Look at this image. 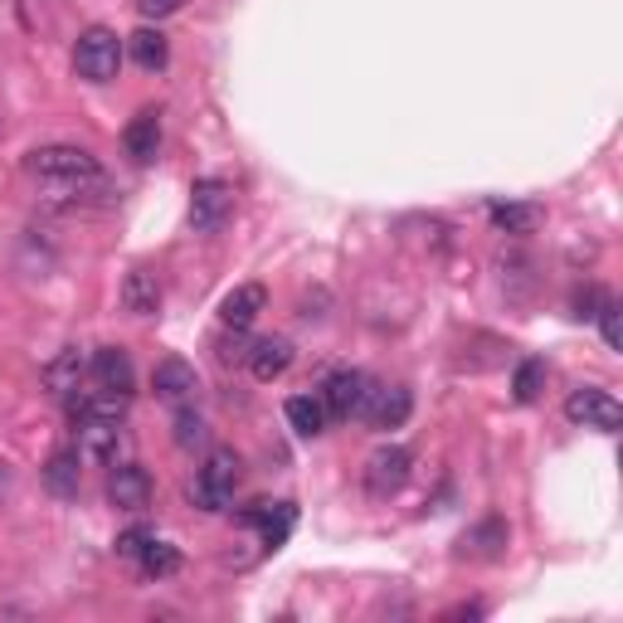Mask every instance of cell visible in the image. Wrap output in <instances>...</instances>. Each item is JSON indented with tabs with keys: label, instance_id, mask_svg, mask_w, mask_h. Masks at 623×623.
I'll return each mask as SVG.
<instances>
[{
	"label": "cell",
	"instance_id": "1",
	"mask_svg": "<svg viewBox=\"0 0 623 623\" xmlns=\"http://www.w3.org/2000/svg\"><path fill=\"white\" fill-rule=\"evenodd\" d=\"M25 171L45 185L49 201L55 205H78L84 195H103V166L93 162V152L84 147H64V142H55V147H35L30 156H25Z\"/></svg>",
	"mask_w": 623,
	"mask_h": 623
},
{
	"label": "cell",
	"instance_id": "2",
	"mask_svg": "<svg viewBox=\"0 0 623 623\" xmlns=\"http://www.w3.org/2000/svg\"><path fill=\"white\" fill-rule=\"evenodd\" d=\"M239 477H244V463H239L234 448H215V454L205 458V468L195 473V483H191V502H195L201 512H224V507L234 502Z\"/></svg>",
	"mask_w": 623,
	"mask_h": 623
},
{
	"label": "cell",
	"instance_id": "3",
	"mask_svg": "<svg viewBox=\"0 0 623 623\" xmlns=\"http://www.w3.org/2000/svg\"><path fill=\"white\" fill-rule=\"evenodd\" d=\"M74 69L84 84H113L117 69H123V39L108 25H88L74 45Z\"/></svg>",
	"mask_w": 623,
	"mask_h": 623
},
{
	"label": "cell",
	"instance_id": "4",
	"mask_svg": "<svg viewBox=\"0 0 623 623\" xmlns=\"http://www.w3.org/2000/svg\"><path fill=\"white\" fill-rule=\"evenodd\" d=\"M370 376H361V370H331V376L322 380V409L331 419H361L366 405H370Z\"/></svg>",
	"mask_w": 623,
	"mask_h": 623
},
{
	"label": "cell",
	"instance_id": "5",
	"mask_svg": "<svg viewBox=\"0 0 623 623\" xmlns=\"http://www.w3.org/2000/svg\"><path fill=\"white\" fill-rule=\"evenodd\" d=\"M409 473H415V454H409L405 444L376 448V454L366 458V493L370 497H395L409 483Z\"/></svg>",
	"mask_w": 623,
	"mask_h": 623
},
{
	"label": "cell",
	"instance_id": "6",
	"mask_svg": "<svg viewBox=\"0 0 623 623\" xmlns=\"http://www.w3.org/2000/svg\"><path fill=\"white\" fill-rule=\"evenodd\" d=\"M565 419L570 424H585V429H600V434H619L623 409H619V400L609 390L580 386V390H570V400H565Z\"/></svg>",
	"mask_w": 623,
	"mask_h": 623
},
{
	"label": "cell",
	"instance_id": "7",
	"mask_svg": "<svg viewBox=\"0 0 623 623\" xmlns=\"http://www.w3.org/2000/svg\"><path fill=\"white\" fill-rule=\"evenodd\" d=\"M230 215H234V185L220 181V176L195 181V191H191V224L195 230L215 234V230H224V220Z\"/></svg>",
	"mask_w": 623,
	"mask_h": 623
},
{
	"label": "cell",
	"instance_id": "8",
	"mask_svg": "<svg viewBox=\"0 0 623 623\" xmlns=\"http://www.w3.org/2000/svg\"><path fill=\"white\" fill-rule=\"evenodd\" d=\"M108 502L117 512H142L152 507V473L142 463H117L108 473Z\"/></svg>",
	"mask_w": 623,
	"mask_h": 623
},
{
	"label": "cell",
	"instance_id": "9",
	"mask_svg": "<svg viewBox=\"0 0 623 623\" xmlns=\"http://www.w3.org/2000/svg\"><path fill=\"white\" fill-rule=\"evenodd\" d=\"M244 526H254V532L263 536V546L278 551L288 536H293L298 507L293 502H254V507H244Z\"/></svg>",
	"mask_w": 623,
	"mask_h": 623
},
{
	"label": "cell",
	"instance_id": "10",
	"mask_svg": "<svg viewBox=\"0 0 623 623\" xmlns=\"http://www.w3.org/2000/svg\"><path fill=\"white\" fill-rule=\"evenodd\" d=\"M152 390H156V400H162V405H191L195 390H201V376H195L191 361L166 356V361L152 370Z\"/></svg>",
	"mask_w": 623,
	"mask_h": 623
},
{
	"label": "cell",
	"instance_id": "11",
	"mask_svg": "<svg viewBox=\"0 0 623 623\" xmlns=\"http://www.w3.org/2000/svg\"><path fill=\"white\" fill-rule=\"evenodd\" d=\"M123 147H127V156H132L137 166H152L156 156H162V113H156V108H142V113L127 123V132H123Z\"/></svg>",
	"mask_w": 623,
	"mask_h": 623
},
{
	"label": "cell",
	"instance_id": "12",
	"mask_svg": "<svg viewBox=\"0 0 623 623\" xmlns=\"http://www.w3.org/2000/svg\"><path fill=\"white\" fill-rule=\"evenodd\" d=\"M507 541H512L507 522H502V516H487V522H477L473 532L458 536V555H463V561H502Z\"/></svg>",
	"mask_w": 623,
	"mask_h": 623
},
{
	"label": "cell",
	"instance_id": "13",
	"mask_svg": "<svg viewBox=\"0 0 623 623\" xmlns=\"http://www.w3.org/2000/svg\"><path fill=\"white\" fill-rule=\"evenodd\" d=\"M93 380H98V390H113V395H132V386H137V370H132V356L123 347H103L93 351Z\"/></svg>",
	"mask_w": 623,
	"mask_h": 623
},
{
	"label": "cell",
	"instance_id": "14",
	"mask_svg": "<svg viewBox=\"0 0 623 623\" xmlns=\"http://www.w3.org/2000/svg\"><path fill=\"white\" fill-rule=\"evenodd\" d=\"M263 308H269V288H263V283H239L234 293L220 302V322L234 327V331H249L259 322Z\"/></svg>",
	"mask_w": 623,
	"mask_h": 623
},
{
	"label": "cell",
	"instance_id": "15",
	"mask_svg": "<svg viewBox=\"0 0 623 623\" xmlns=\"http://www.w3.org/2000/svg\"><path fill=\"white\" fill-rule=\"evenodd\" d=\"M409 409H415V395L405 386H386V390H370V405H366V424L370 429H400L409 419Z\"/></svg>",
	"mask_w": 623,
	"mask_h": 623
},
{
	"label": "cell",
	"instance_id": "16",
	"mask_svg": "<svg viewBox=\"0 0 623 623\" xmlns=\"http://www.w3.org/2000/svg\"><path fill=\"white\" fill-rule=\"evenodd\" d=\"M74 439H78V454L113 458L117 444H123V424L117 419H74Z\"/></svg>",
	"mask_w": 623,
	"mask_h": 623
},
{
	"label": "cell",
	"instance_id": "17",
	"mask_svg": "<svg viewBox=\"0 0 623 623\" xmlns=\"http://www.w3.org/2000/svg\"><path fill=\"white\" fill-rule=\"evenodd\" d=\"M84 376H88V361L78 347H64L55 361L45 366V386H49V395H59V400H69V395L84 386Z\"/></svg>",
	"mask_w": 623,
	"mask_h": 623
},
{
	"label": "cell",
	"instance_id": "18",
	"mask_svg": "<svg viewBox=\"0 0 623 623\" xmlns=\"http://www.w3.org/2000/svg\"><path fill=\"white\" fill-rule=\"evenodd\" d=\"M123 308L132 317H152V312H162V283H156V273L147 269H132L123 278Z\"/></svg>",
	"mask_w": 623,
	"mask_h": 623
},
{
	"label": "cell",
	"instance_id": "19",
	"mask_svg": "<svg viewBox=\"0 0 623 623\" xmlns=\"http://www.w3.org/2000/svg\"><path fill=\"white\" fill-rule=\"evenodd\" d=\"M288 366H293V341H283V337H263V341H254V351H249L254 380H278Z\"/></svg>",
	"mask_w": 623,
	"mask_h": 623
},
{
	"label": "cell",
	"instance_id": "20",
	"mask_svg": "<svg viewBox=\"0 0 623 623\" xmlns=\"http://www.w3.org/2000/svg\"><path fill=\"white\" fill-rule=\"evenodd\" d=\"M127 415V395H113V390H93V395H69V419H117L123 424Z\"/></svg>",
	"mask_w": 623,
	"mask_h": 623
},
{
	"label": "cell",
	"instance_id": "21",
	"mask_svg": "<svg viewBox=\"0 0 623 623\" xmlns=\"http://www.w3.org/2000/svg\"><path fill=\"white\" fill-rule=\"evenodd\" d=\"M127 49H132V59H137V69H147V74H162L166 64H171L166 35H162V30H152V25H142L137 35H127Z\"/></svg>",
	"mask_w": 623,
	"mask_h": 623
},
{
	"label": "cell",
	"instance_id": "22",
	"mask_svg": "<svg viewBox=\"0 0 623 623\" xmlns=\"http://www.w3.org/2000/svg\"><path fill=\"white\" fill-rule=\"evenodd\" d=\"M78 483H84V458L74 454V448H64L45 463V487L55 497H78Z\"/></svg>",
	"mask_w": 623,
	"mask_h": 623
},
{
	"label": "cell",
	"instance_id": "23",
	"mask_svg": "<svg viewBox=\"0 0 623 623\" xmlns=\"http://www.w3.org/2000/svg\"><path fill=\"white\" fill-rule=\"evenodd\" d=\"M283 415H288V424H293L298 439H317V434L327 429V409H322L317 395H293V400L283 405Z\"/></svg>",
	"mask_w": 623,
	"mask_h": 623
},
{
	"label": "cell",
	"instance_id": "24",
	"mask_svg": "<svg viewBox=\"0 0 623 623\" xmlns=\"http://www.w3.org/2000/svg\"><path fill=\"white\" fill-rule=\"evenodd\" d=\"M541 390H546V361H522L516 366V376H512V400L516 405H536L541 400Z\"/></svg>",
	"mask_w": 623,
	"mask_h": 623
},
{
	"label": "cell",
	"instance_id": "25",
	"mask_svg": "<svg viewBox=\"0 0 623 623\" xmlns=\"http://www.w3.org/2000/svg\"><path fill=\"white\" fill-rule=\"evenodd\" d=\"M137 565H142V575H152V580H166V575H176V570H181V551L152 536V541H147V551L137 555Z\"/></svg>",
	"mask_w": 623,
	"mask_h": 623
},
{
	"label": "cell",
	"instance_id": "26",
	"mask_svg": "<svg viewBox=\"0 0 623 623\" xmlns=\"http://www.w3.org/2000/svg\"><path fill=\"white\" fill-rule=\"evenodd\" d=\"M493 224L502 234H532L541 224V210L536 205H493Z\"/></svg>",
	"mask_w": 623,
	"mask_h": 623
},
{
	"label": "cell",
	"instance_id": "27",
	"mask_svg": "<svg viewBox=\"0 0 623 623\" xmlns=\"http://www.w3.org/2000/svg\"><path fill=\"white\" fill-rule=\"evenodd\" d=\"M594 322H600L609 351H623V302L619 298H604L600 312H594Z\"/></svg>",
	"mask_w": 623,
	"mask_h": 623
},
{
	"label": "cell",
	"instance_id": "28",
	"mask_svg": "<svg viewBox=\"0 0 623 623\" xmlns=\"http://www.w3.org/2000/svg\"><path fill=\"white\" fill-rule=\"evenodd\" d=\"M176 444H181V448H205V444H210L205 419L195 415V409H185V405H181V415H176Z\"/></svg>",
	"mask_w": 623,
	"mask_h": 623
},
{
	"label": "cell",
	"instance_id": "29",
	"mask_svg": "<svg viewBox=\"0 0 623 623\" xmlns=\"http://www.w3.org/2000/svg\"><path fill=\"white\" fill-rule=\"evenodd\" d=\"M152 536H156V532H147V526H132V532L117 536V555H123V561H137V555L147 551Z\"/></svg>",
	"mask_w": 623,
	"mask_h": 623
},
{
	"label": "cell",
	"instance_id": "30",
	"mask_svg": "<svg viewBox=\"0 0 623 623\" xmlns=\"http://www.w3.org/2000/svg\"><path fill=\"white\" fill-rule=\"evenodd\" d=\"M609 293H600V288H585V293H575V317H585V322H594V312H600V302Z\"/></svg>",
	"mask_w": 623,
	"mask_h": 623
},
{
	"label": "cell",
	"instance_id": "31",
	"mask_svg": "<svg viewBox=\"0 0 623 623\" xmlns=\"http://www.w3.org/2000/svg\"><path fill=\"white\" fill-rule=\"evenodd\" d=\"M181 6H185V0H137V10L147 20H166V16H176Z\"/></svg>",
	"mask_w": 623,
	"mask_h": 623
},
{
	"label": "cell",
	"instance_id": "32",
	"mask_svg": "<svg viewBox=\"0 0 623 623\" xmlns=\"http://www.w3.org/2000/svg\"><path fill=\"white\" fill-rule=\"evenodd\" d=\"M483 614H487L483 604H458V609H454V614H448V619H483Z\"/></svg>",
	"mask_w": 623,
	"mask_h": 623
},
{
	"label": "cell",
	"instance_id": "33",
	"mask_svg": "<svg viewBox=\"0 0 623 623\" xmlns=\"http://www.w3.org/2000/svg\"><path fill=\"white\" fill-rule=\"evenodd\" d=\"M6 483H10V473H6V468H0V493H6Z\"/></svg>",
	"mask_w": 623,
	"mask_h": 623
}]
</instances>
